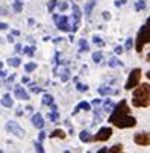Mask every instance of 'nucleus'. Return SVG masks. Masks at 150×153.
I'll return each instance as SVG.
<instances>
[{"label": "nucleus", "instance_id": "1", "mask_svg": "<svg viewBox=\"0 0 150 153\" xmlns=\"http://www.w3.org/2000/svg\"><path fill=\"white\" fill-rule=\"evenodd\" d=\"M111 111L112 112H111L108 121L112 126L120 127V129H127V127L137 126V120H135V117L131 115L129 105H127V102L124 99L120 100V103L114 105V109H111Z\"/></svg>", "mask_w": 150, "mask_h": 153}, {"label": "nucleus", "instance_id": "2", "mask_svg": "<svg viewBox=\"0 0 150 153\" xmlns=\"http://www.w3.org/2000/svg\"><path fill=\"white\" fill-rule=\"evenodd\" d=\"M132 105L135 108H149V105H150V85L147 82L138 85L135 88L134 96H132Z\"/></svg>", "mask_w": 150, "mask_h": 153}, {"label": "nucleus", "instance_id": "3", "mask_svg": "<svg viewBox=\"0 0 150 153\" xmlns=\"http://www.w3.org/2000/svg\"><path fill=\"white\" fill-rule=\"evenodd\" d=\"M147 42H149V18L146 20L144 26L140 29V32H138V35H137V44H135V49H137L138 53L143 52V47H144V44H147Z\"/></svg>", "mask_w": 150, "mask_h": 153}, {"label": "nucleus", "instance_id": "4", "mask_svg": "<svg viewBox=\"0 0 150 153\" xmlns=\"http://www.w3.org/2000/svg\"><path fill=\"white\" fill-rule=\"evenodd\" d=\"M141 74H143L141 68H134V70L131 71L129 77H127V82H126V85H124V88H126V90L137 88V86L140 85V82H141Z\"/></svg>", "mask_w": 150, "mask_h": 153}, {"label": "nucleus", "instance_id": "5", "mask_svg": "<svg viewBox=\"0 0 150 153\" xmlns=\"http://www.w3.org/2000/svg\"><path fill=\"white\" fill-rule=\"evenodd\" d=\"M53 20L56 23V27L62 32H70V18L67 15H53Z\"/></svg>", "mask_w": 150, "mask_h": 153}, {"label": "nucleus", "instance_id": "6", "mask_svg": "<svg viewBox=\"0 0 150 153\" xmlns=\"http://www.w3.org/2000/svg\"><path fill=\"white\" fill-rule=\"evenodd\" d=\"M111 137H112V129L111 127H102L93 137V141H108Z\"/></svg>", "mask_w": 150, "mask_h": 153}, {"label": "nucleus", "instance_id": "7", "mask_svg": "<svg viewBox=\"0 0 150 153\" xmlns=\"http://www.w3.org/2000/svg\"><path fill=\"white\" fill-rule=\"evenodd\" d=\"M6 130H8V132H11V134H14L18 138H23L25 137V130L21 129L15 121H8L6 123Z\"/></svg>", "mask_w": 150, "mask_h": 153}, {"label": "nucleus", "instance_id": "8", "mask_svg": "<svg viewBox=\"0 0 150 153\" xmlns=\"http://www.w3.org/2000/svg\"><path fill=\"white\" fill-rule=\"evenodd\" d=\"M134 141H135V144H138V146L147 147V146L150 144V135H149V132H138V134H135Z\"/></svg>", "mask_w": 150, "mask_h": 153}, {"label": "nucleus", "instance_id": "9", "mask_svg": "<svg viewBox=\"0 0 150 153\" xmlns=\"http://www.w3.org/2000/svg\"><path fill=\"white\" fill-rule=\"evenodd\" d=\"M80 17H82V12H80V8L77 5H73V18H74V23H73V32H76L80 26Z\"/></svg>", "mask_w": 150, "mask_h": 153}, {"label": "nucleus", "instance_id": "10", "mask_svg": "<svg viewBox=\"0 0 150 153\" xmlns=\"http://www.w3.org/2000/svg\"><path fill=\"white\" fill-rule=\"evenodd\" d=\"M14 94H15V97H17L18 100H29V94H27L23 88H21L20 85H17V86H15Z\"/></svg>", "mask_w": 150, "mask_h": 153}, {"label": "nucleus", "instance_id": "11", "mask_svg": "<svg viewBox=\"0 0 150 153\" xmlns=\"http://www.w3.org/2000/svg\"><path fill=\"white\" fill-rule=\"evenodd\" d=\"M32 124H33L35 127H38V129L44 127V118H42V115H41L39 112H36V114L32 117Z\"/></svg>", "mask_w": 150, "mask_h": 153}, {"label": "nucleus", "instance_id": "12", "mask_svg": "<svg viewBox=\"0 0 150 153\" xmlns=\"http://www.w3.org/2000/svg\"><path fill=\"white\" fill-rule=\"evenodd\" d=\"M90 109H91V105H90V103H87V102H80V103L74 108L73 115H74V114H77L79 111H90Z\"/></svg>", "mask_w": 150, "mask_h": 153}, {"label": "nucleus", "instance_id": "13", "mask_svg": "<svg viewBox=\"0 0 150 153\" xmlns=\"http://www.w3.org/2000/svg\"><path fill=\"white\" fill-rule=\"evenodd\" d=\"M2 105L6 106V108H12V106H14V102H12V99H11V94H5V96L2 97Z\"/></svg>", "mask_w": 150, "mask_h": 153}, {"label": "nucleus", "instance_id": "14", "mask_svg": "<svg viewBox=\"0 0 150 153\" xmlns=\"http://www.w3.org/2000/svg\"><path fill=\"white\" fill-rule=\"evenodd\" d=\"M79 138H80V141H83V143H90V141H93V137L90 135L88 130H82L80 135H79Z\"/></svg>", "mask_w": 150, "mask_h": 153}, {"label": "nucleus", "instance_id": "15", "mask_svg": "<svg viewBox=\"0 0 150 153\" xmlns=\"http://www.w3.org/2000/svg\"><path fill=\"white\" fill-rule=\"evenodd\" d=\"M50 138H61V140H64V138H65V132H64L62 129H55L53 132L50 134Z\"/></svg>", "mask_w": 150, "mask_h": 153}, {"label": "nucleus", "instance_id": "16", "mask_svg": "<svg viewBox=\"0 0 150 153\" xmlns=\"http://www.w3.org/2000/svg\"><path fill=\"white\" fill-rule=\"evenodd\" d=\"M99 93H100L102 96H109V94H115L117 91H112L109 86H100V88H99Z\"/></svg>", "mask_w": 150, "mask_h": 153}, {"label": "nucleus", "instance_id": "17", "mask_svg": "<svg viewBox=\"0 0 150 153\" xmlns=\"http://www.w3.org/2000/svg\"><path fill=\"white\" fill-rule=\"evenodd\" d=\"M8 64H9V67H20V64H21V59L20 58H11L8 59Z\"/></svg>", "mask_w": 150, "mask_h": 153}, {"label": "nucleus", "instance_id": "18", "mask_svg": "<svg viewBox=\"0 0 150 153\" xmlns=\"http://www.w3.org/2000/svg\"><path fill=\"white\" fill-rule=\"evenodd\" d=\"M121 150H123L121 144H114L109 150H106V153H121Z\"/></svg>", "mask_w": 150, "mask_h": 153}, {"label": "nucleus", "instance_id": "19", "mask_svg": "<svg viewBox=\"0 0 150 153\" xmlns=\"http://www.w3.org/2000/svg\"><path fill=\"white\" fill-rule=\"evenodd\" d=\"M12 8H14L15 12H21L23 11V2H21V0H15V2L12 3Z\"/></svg>", "mask_w": 150, "mask_h": 153}, {"label": "nucleus", "instance_id": "20", "mask_svg": "<svg viewBox=\"0 0 150 153\" xmlns=\"http://www.w3.org/2000/svg\"><path fill=\"white\" fill-rule=\"evenodd\" d=\"M94 6H96V0H93V2H90L87 6H85V15L90 17V15H91V11H93Z\"/></svg>", "mask_w": 150, "mask_h": 153}, {"label": "nucleus", "instance_id": "21", "mask_svg": "<svg viewBox=\"0 0 150 153\" xmlns=\"http://www.w3.org/2000/svg\"><path fill=\"white\" fill-rule=\"evenodd\" d=\"M42 103L47 105V106H52V105H53V96H50V94H44V97H42Z\"/></svg>", "mask_w": 150, "mask_h": 153}, {"label": "nucleus", "instance_id": "22", "mask_svg": "<svg viewBox=\"0 0 150 153\" xmlns=\"http://www.w3.org/2000/svg\"><path fill=\"white\" fill-rule=\"evenodd\" d=\"M79 47H80V49H79L80 52H87V50H88V42H87V39L82 38V39L79 41Z\"/></svg>", "mask_w": 150, "mask_h": 153}, {"label": "nucleus", "instance_id": "23", "mask_svg": "<svg viewBox=\"0 0 150 153\" xmlns=\"http://www.w3.org/2000/svg\"><path fill=\"white\" fill-rule=\"evenodd\" d=\"M47 118H49L52 123H56V121L59 120V114H58V111H56V112H50V114L47 115Z\"/></svg>", "mask_w": 150, "mask_h": 153}, {"label": "nucleus", "instance_id": "24", "mask_svg": "<svg viewBox=\"0 0 150 153\" xmlns=\"http://www.w3.org/2000/svg\"><path fill=\"white\" fill-rule=\"evenodd\" d=\"M102 59H103V53H102V52H96V53H93V61H94V62L99 64Z\"/></svg>", "mask_w": 150, "mask_h": 153}, {"label": "nucleus", "instance_id": "25", "mask_svg": "<svg viewBox=\"0 0 150 153\" xmlns=\"http://www.w3.org/2000/svg\"><path fill=\"white\" fill-rule=\"evenodd\" d=\"M35 68H36V64H35V62H29V64H26V65H25V70H26L27 73L33 71Z\"/></svg>", "mask_w": 150, "mask_h": 153}, {"label": "nucleus", "instance_id": "26", "mask_svg": "<svg viewBox=\"0 0 150 153\" xmlns=\"http://www.w3.org/2000/svg\"><path fill=\"white\" fill-rule=\"evenodd\" d=\"M108 65H109V67H117V65H121V62H120L117 58H111V59L108 61Z\"/></svg>", "mask_w": 150, "mask_h": 153}, {"label": "nucleus", "instance_id": "27", "mask_svg": "<svg viewBox=\"0 0 150 153\" xmlns=\"http://www.w3.org/2000/svg\"><path fill=\"white\" fill-rule=\"evenodd\" d=\"M132 47H134V41H132V38H127V39H126V44H124L123 49H124V50H131Z\"/></svg>", "mask_w": 150, "mask_h": 153}, {"label": "nucleus", "instance_id": "28", "mask_svg": "<svg viewBox=\"0 0 150 153\" xmlns=\"http://www.w3.org/2000/svg\"><path fill=\"white\" fill-rule=\"evenodd\" d=\"M68 77H70V71L65 68V70H64V71L61 73V80H62V82H67V80H68Z\"/></svg>", "mask_w": 150, "mask_h": 153}, {"label": "nucleus", "instance_id": "29", "mask_svg": "<svg viewBox=\"0 0 150 153\" xmlns=\"http://www.w3.org/2000/svg\"><path fill=\"white\" fill-rule=\"evenodd\" d=\"M103 108H105V111H111V108H114V103L111 100H105L103 102Z\"/></svg>", "mask_w": 150, "mask_h": 153}, {"label": "nucleus", "instance_id": "30", "mask_svg": "<svg viewBox=\"0 0 150 153\" xmlns=\"http://www.w3.org/2000/svg\"><path fill=\"white\" fill-rule=\"evenodd\" d=\"M23 53H26V55H29V56H32L33 55V52H35V47H30V46H27V47H25L23 50H21Z\"/></svg>", "mask_w": 150, "mask_h": 153}, {"label": "nucleus", "instance_id": "31", "mask_svg": "<svg viewBox=\"0 0 150 153\" xmlns=\"http://www.w3.org/2000/svg\"><path fill=\"white\" fill-rule=\"evenodd\" d=\"M35 150H36V153H44V149H42L41 141H36L35 143Z\"/></svg>", "mask_w": 150, "mask_h": 153}, {"label": "nucleus", "instance_id": "32", "mask_svg": "<svg viewBox=\"0 0 150 153\" xmlns=\"http://www.w3.org/2000/svg\"><path fill=\"white\" fill-rule=\"evenodd\" d=\"M56 5H58V0H50L49 2V12H53Z\"/></svg>", "mask_w": 150, "mask_h": 153}, {"label": "nucleus", "instance_id": "33", "mask_svg": "<svg viewBox=\"0 0 150 153\" xmlns=\"http://www.w3.org/2000/svg\"><path fill=\"white\" fill-rule=\"evenodd\" d=\"M146 8V3H144V0H138V3H137V11H141Z\"/></svg>", "mask_w": 150, "mask_h": 153}, {"label": "nucleus", "instance_id": "34", "mask_svg": "<svg viewBox=\"0 0 150 153\" xmlns=\"http://www.w3.org/2000/svg\"><path fill=\"white\" fill-rule=\"evenodd\" d=\"M93 41H94V44H97V46H100V47H103V41H102V39H100V38H99L97 35H96V36L93 38Z\"/></svg>", "mask_w": 150, "mask_h": 153}, {"label": "nucleus", "instance_id": "35", "mask_svg": "<svg viewBox=\"0 0 150 153\" xmlns=\"http://www.w3.org/2000/svg\"><path fill=\"white\" fill-rule=\"evenodd\" d=\"M76 88H77L79 91H87V90H88V86H87V85H83V83H77Z\"/></svg>", "mask_w": 150, "mask_h": 153}, {"label": "nucleus", "instance_id": "36", "mask_svg": "<svg viewBox=\"0 0 150 153\" xmlns=\"http://www.w3.org/2000/svg\"><path fill=\"white\" fill-rule=\"evenodd\" d=\"M30 91H32V93H41V88H38V86H33V85H30Z\"/></svg>", "mask_w": 150, "mask_h": 153}, {"label": "nucleus", "instance_id": "37", "mask_svg": "<svg viewBox=\"0 0 150 153\" xmlns=\"http://www.w3.org/2000/svg\"><path fill=\"white\" fill-rule=\"evenodd\" d=\"M123 52H124V49H123L121 46H117V47H115V53H117V55H121Z\"/></svg>", "mask_w": 150, "mask_h": 153}, {"label": "nucleus", "instance_id": "38", "mask_svg": "<svg viewBox=\"0 0 150 153\" xmlns=\"http://www.w3.org/2000/svg\"><path fill=\"white\" fill-rule=\"evenodd\" d=\"M67 6H68V5H67L65 2H62V3H61V6H59V9H61V11H65V9H67Z\"/></svg>", "mask_w": 150, "mask_h": 153}, {"label": "nucleus", "instance_id": "39", "mask_svg": "<svg viewBox=\"0 0 150 153\" xmlns=\"http://www.w3.org/2000/svg\"><path fill=\"white\" fill-rule=\"evenodd\" d=\"M8 29V25L6 23H0V30H6Z\"/></svg>", "mask_w": 150, "mask_h": 153}, {"label": "nucleus", "instance_id": "40", "mask_svg": "<svg viewBox=\"0 0 150 153\" xmlns=\"http://www.w3.org/2000/svg\"><path fill=\"white\" fill-rule=\"evenodd\" d=\"M21 50H23V49H21V44H15V52H21Z\"/></svg>", "mask_w": 150, "mask_h": 153}, {"label": "nucleus", "instance_id": "41", "mask_svg": "<svg viewBox=\"0 0 150 153\" xmlns=\"http://www.w3.org/2000/svg\"><path fill=\"white\" fill-rule=\"evenodd\" d=\"M102 103V100H99V99H96V100H93V105L96 106V105H100Z\"/></svg>", "mask_w": 150, "mask_h": 153}, {"label": "nucleus", "instance_id": "42", "mask_svg": "<svg viewBox=\"0 0 150 153\" xmlns=\"http://www.w3.org/2000/svg\"><path fill=\"white\" fill-rule=\"evenodd\" d=\"M11 35H14V36H18V35H20V32H18V30H12V32H11Z\"/></svg>", "mask_w": 150, "mask_h": 153}, {"label": "nucleus", "instance_id": "43", "mask_svg": "<svg viewBox=\"0 0 150 153\" xmlns=\"http://www.w3.org/2000/svg\"><path fill=\"white\" fill-rule=\"evenodd\" d=\"M14 79H15V74H11V76L8 77V82H12Z\"/></svg>", "mask_w": 150, "mask_h": 153}, {"label": "nucleus", "instance_id": "44", "mask_svg": "<svg viewBox=\"0 0 150 153\" xmlns=\"http://www.w3.org/2000/svg\"><path fill=\"white\" fill-rule=\"evenodd\" d=\"M106 150H108V149H106V147H103V149H100L97 153H106Z\"/></svg>", "mask_w": 150, "mask_h": 153}, {"label": "nucleus", "instance_id": "45", "mask_svg": "<svg viewBox=\"0 0 150 153\" xmlns=\"http://www.w3.org/2000/svg\"><path fill=\"white\" fill-rule=\"evenodd\" d=\"M6 76V71H3V70H0V77H5Z\"/></svg>", "mask_w": 150, "mask_h": 153}, {"label": "nucleus", "instance_id": "46", "mask_svg": "<svg viewBox=\"0 0 150 153\" xmlns=\"http://www.w3.org/2000/svg\"><path fill=\"white\" fill-rule=\"evenodd\" d=\"M103 17H105V18H108V20H109V18H111V15H109V14H108V12H103Z\"/></svg>", "mask_w": 150, "mask_h": 153}, {"label": "nucleus", "instance_id": "47", "mask_svg": "<svg viewBox=\"0 0 150 153\" xmlns=\"http://www.w3.org/2000/svg\"><path fill=\"white\" fill-rule=\"evenodd\" d=\"M8 41L12 42V41H14V36H12V35H8Z\"/></svg>", "mask_w": 150, "mask_h": 153}, {"label": "nucleus", "instance_id": "48", "mask_svg": "<svg viewBox=\"0 0 150 153\" xmlns=\"http://www.w3.org/2000/svg\"><path fill=\"white\" fill-rule=\"evenodd\" d=\"M29 25H30V26H33V25H35V21H33V18H29Z\"/></svg>", "mask_w": 150, "mask_h": 153}, {"label": "nucleus", "instance_id": "49", "mask_svg": "<svg viewBox=\"0 0 150 153\" xmlns=\"http://www.w3.org/2000/svg\"><path fill=\"white\" fill-rule=\"evenodd\" d=\"M2 67H3V64H2V62H0V68H2Z\"/></svg>", "mask_w": 150, "mask_h": 153}, {"label": "nucleus", "instance_id": "50", "mask_svg": "<svg viewBox=\"0 0 150 153\" xmlns=\"http://www.w3.org/2000/svg\"><path fill=\"white\" fill-rule=\"evenodd\" d=\"M0 153H3V152H2V150H0Z\"/></svg>", "mask_w": 150, "mask_h": 153}]
</instances>
